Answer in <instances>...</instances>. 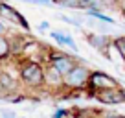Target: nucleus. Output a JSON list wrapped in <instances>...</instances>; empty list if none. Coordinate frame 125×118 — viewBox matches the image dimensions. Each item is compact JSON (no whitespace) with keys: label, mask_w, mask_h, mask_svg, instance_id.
<instances>
[{"label":"nucleus","mask_w":125,"mask_h":118,"mask_svg":"<svg viewBox=\"0 0 125 118\" xmlns=\"http://www.w3.org/2000/svg\"><path fill=\"white\" fill-rule=\"evenodd\" d=\"M19 79L28 89H44V63L33 59H22L19 65Z\"/></svg>","instance_id":"1"},{"label":"nucleus","mask_w":125,"mask_h":118,"mask_svg":"<svg viewBox=\"0 0 125 118\" xmlns=\"http://www.w3.org/2000/svg\"><path fill=\"white\" fill-rule=\"evenodd\" d=\"M90 74H92V70H90L85 63L79 61V63L62 78V89H66V91H81V89H86Z\"/></svg>","instance_id":"2"},{"label":"nucleus","mask_w":125,"mask_h":118,"mask_svg":"<svg viewBox=\"0 0 125 118\" xmlns=\"http://www.w3.org/2000/svg\"><path fill=\"white\" fill-rule=\"evenodd\" d=\"M118 87H121V85L114 76L107 74L105 70H92L88 85H86V91L90 94H96V92L105 91V89H118Z\"/></svg>","instance_id":"3"},{"label":"nucleus","mask_w":125,"mask_h":118,"mask_svg":"<svg viewBox=\"0 0 125 118\" xmlns=\"http://www.w3.org/2000/svg\"><path fill=\"white\" fill-rule=\"evenodd\" d=\"M44 63L52 65V67H53L59 74H62V78H64L79 61L74 57V55L64 54V52H50V54L46 55V61H44Z\"/></svg>","instance_id":"4"},{"label":"nucleus","mask_w":125,"mask_h":118,"mask_svg":"<svg viewBox=\"0 0 125 118\" xmlns=\"http://www.w3.org/2000/svg\"><path fill=\"white\" fill-rule=\"evenodd\" d=\"M96 102L103 103V105H121L125 103V89L118 87V89H105L94 94Z\"/></svg>","instance_id":"5"},{"label":"nucleus","mask_w":125,"mask_h":118,"mask_svg":"<svg viewBox=\"0 0 125 118\" xmlns=\"http://www.w3.org/2000/svg\"><path fill=\"white\" fill-rule=\"evenodd\" d=\"M0 17L6 19V20H9V22H13V24H17V26H20V28H24V30H30L28 20L24 19L15 8H11L9 4H6L4 0H0Z\"/></svg>","instance_id":"6"},{"label":"nucleus","mask_w":125,"mask_h":118,"mask_svg":"<svg viewBox=\"0 0 125 118\" xmlns=\"http://www.w3.org/2000/svg\"><path fill=\"white\" fill-rule=\"evenodd\" d=\"M86 43L94 48V50H98L99 54L103 55H109L107 50L110 48V39L103 33H86Z\"/></svg>","instance_id":"7"},{"label":"nucleus","mask_w":125,"mask_h":118,"mask_svg":"<svg viewBox=\"0 0 125 118\" xmlns=\"http://www.w3.org/2000/svg\"><path fill=\"white\" fill-rule=\"evenodd\" d=\"M44 87L48 89H62V74H59L52 65L44 63Z\"/></svg>","instance_id":"8"},{"label":"nucleus","mask_w":125,"mask_h":118,"mask_svg":"<svg viewBox=\"0 0 125 118\" xmlns=\"http://www.w3.org/2000/svg\"><path fill=\"white\" fill-rule=\"evenodd\" d=\"M50 37L57 44H61V46H68L72 52H75V54L79 52V48H77V44H75L74 37H70L68 33H64V32H50Z\"/></svg>","instance_id":"9"},{"label":"nucleus","mask_w":125,"mask_h":118,"mask_svg":"<svg viewBox=\"0 0 125 118\" xmlns=\"http://www.w3.org/2000/svg\"><path fill=\"white\" fill-rule=\"evenodd\" d=\"M59 6H62V8H70V9H83V11H86V9H90L92 6L88 4V2H85V0H59L57 2Z\"/></svg>","instance_id":"10"},{"label":"nucleus","mask_w":125,"mask_h":118,"mask_svg":"<svg viewBox=\"0 0 125 118\" xmlns=\"http://www.w3.org/2000/svg\"><path fill=\"white\" fill-rule=\"evenodd\" d=\"M13 54L11 50V39H8L6 35H0V61L9 59V55Z\"/></svg>","instance_id":"11"},{"label":"nucleus","mask_w":125,"mask_h":118,"mask_svg":"<svg viewBox=\"0 0 125 118\" xmlns=\"http://www.w3.org/2000/svg\"><path fill=\"white\" fill-rule=\"evenodd\" d=\"M86 17H92V19H96V20H99V22H103V24H116L114 22V19L112 17H109V15H105L103 11H99V9H86Z\"/></svg>","instance_id":"12"},{"label":"nucleus","mask_w":125,"mask_h":118,"mask_svg":"<svg viewBox=\"0 0 125 118\" xmlns=\"http://www.w3.org/2000/svg\"><path fill=\"white\" fill-rule=\"evenodd\" d=\"M110 44H112V48H116L118 54H120V57L125 61V35H118V37H114V39L110 41Z\"/></svg>","instance_id":"13"},{"label":"nucleus","mask_w":125,"mask_h":118,"mask_svg":"<svg viewBox=\"0 0 125 118\" xmlns=\"http://www.w3.org/2000/svg\"><path fill=\"white\" fill-rule=\"evenodd\" d=\"M59 20H62V22H66V24H70V26H77V28H81L83 26V22L79 19H74V17H66V15H59Z\"/></svg>","instance_id":"14"},{"label":"nucleus","mask_w":125,"mask_h":118,"mask_svg":"<svg viewBox=\"0 0 125 118\" xmlns=\"http://www.w3.org/2000/svg\"><path fill=\"white\" fill-rule=\"evenodd\" d=\"M66 116H70V111H68V109H61V107H59V109H55V113H53V116H52V118H66Z\"/></svg>","instance_id":"15"},{"label":"nucleus","mask_w":125,"mask_h":118,"mask_svg":"<svg viewBox=\"0 0 125 118\" xmlns=\"http://www.w3.org/2000/svg\"><path fill=\"white\" fill-rule=\"evenodd\" d=\"M0 116L2 118H17V114L11 109H0Z\"/></svg>","instance_id":"16"},{"label":"nucleus","mask_w":125,"mask_h":118,"mask_svg":"<svg viewBox=\"0 0 125 118\" xmlns=\"http://www.w3.org/2000/svg\"><path fill=\"white\" fill-rule=\"evenodd\" d=\"M114 4H116V8L120 9V13L125 17V0H114Z\"/></svg>","instance_id":"17"},{"label":"nucleus","mask_w":125,"mask_h":118,"mask_svg":"<svg viewBox=\"0 0 125 118\" xmlns=\"http://www.w3.org/2000/svg\"><path fill=\"white\" fill-rule=\"evenodd\" d=\"M35 4H41V6H53V4H57V0H35Z\"/></svg>","instance_id":"18"},{"label":"nucleus","mask_w":125,"mask_h":118,"mask_svg":"<svg viewBox=\"0 0 125 118\" xmlns=\"http://www.w3.org/2000/svg\"><path fill=\"white\" fill-rule=\"evenodd\" d=\"M37 28H39L41 32H46V30H50V22H48V20H42V22H39Z\"/></svg>","instance_id":"19"},{"label":"nucleus","mask_w":125,"mask_h":118,"mask_svg":"<svg viewBox=\"0 0 125 118\" xmlns=\"http://www.w3.org/2000/svg\"><path fill=\"white\" fill-rule=\"evenodd\" d=\"M101 118H125L123 114H116V113H105Z\"/></svg>","instance_id":"20"},{"label":"nucleus","mask_w":125,"mask_h":118,"mask_svg":"<svg viewBox=\"0 0 125 118\" xmlns=\"http://www.w3.org/2000/svg\"><path fill=\"white\" fill-rule=\"evenodd\" d=\"M6 32H8L6 24H4V22H0V35H6Z\"/></svg>","instance_id":"21"},{"label":"nucleus","mask_w":125,"mask_h":118,"mask_svg":"<svg viewBox=\"0 0 125 118\" xmlns=\"http://www.w3.org/2000/svg\"><path fill=\"white\" fill-rule=\"evenodd\" d=\"M85 2H88V4H90V6H92V2H94V0H85Z\"/></svg>","instance_id":"22"},{"label":"nucleus","mask_w":125,"mask_h":118,"mask_svg":"<svg viewBox=\"0 0 125 118\" xmlns=\"http://www.w3.org/2000/svg\"><path fill=\"white\" fill-rule=\"evenodd\" d=\"M57 2H59V0H57Z\"/></svg>","instance_id":"23"}]
</instances>
